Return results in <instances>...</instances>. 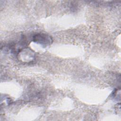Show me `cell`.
Wrapping results in <instances>:
<instances>
[{"label": "cell", "instance_id": "1", "mask_svg": "<svg viewBox=\"0 0 121 121\" xmlns=\"http://www.w3.org/2000/svg\"><path fill=\"white\" fill-rule=\"evenodd\" d=\"M33 41L45 47L50 45L53 42L52 37L44 33H37L33 36Z\"/></svg>", "mask_w": 121, "mask_h": 121}, {"label": "cell", "instance_id": "2", "mask_svg": "<svg viewBox=\"0 0 121 121\" xmlns=\"http://www.w3.org/2000/svg\"><path fill=\"white\" fill-rule=\"evenodd\" d=\"M18 58L21 61L28 63L35 60V53L31 49L25 48L18 52Z\"/></svg>", "mask_w": 121, "mask_h": 121}]
</instances>
